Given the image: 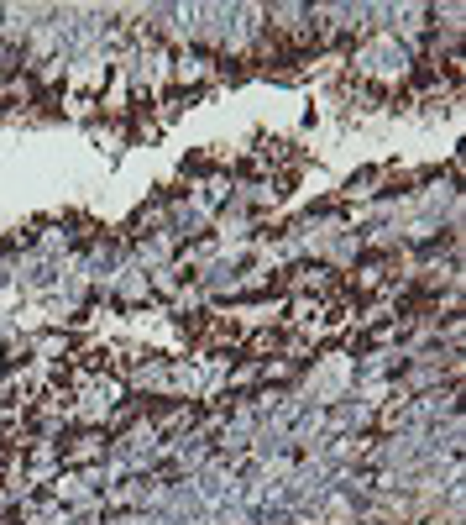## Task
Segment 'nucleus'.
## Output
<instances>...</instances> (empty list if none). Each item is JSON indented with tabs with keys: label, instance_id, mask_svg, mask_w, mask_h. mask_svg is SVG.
Returning a JSON list of instances; mask_svg holds the SVG:
<instances>
[{
	"label": "nucleus",
	"instance_id": "obj_1",
	"mask_svg": "<svg viewBox=\"0 0 466 525\" xmlns=\"http://www.w3.org/2000/svg\"><path fill=\"white\" fill-rule=\"evenodd\" d=\"M382 179V168H362V174H351L346 184H341V195L346 200H356V195H372V184Z\"/></svg>",
	"mask_w": 466,
	"mask_h": 525
}]
</instances>
